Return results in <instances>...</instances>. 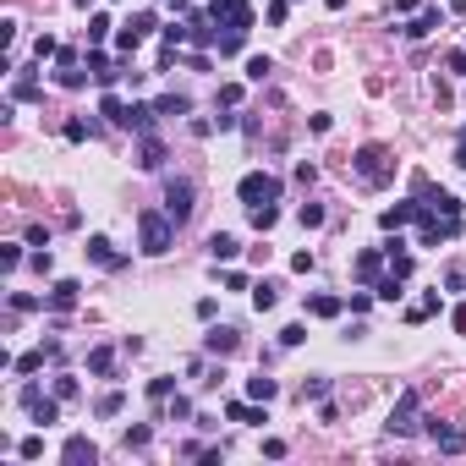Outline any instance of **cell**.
Returning a JSON list of instances; mask_svg holds the SVG:
<instances>
[{
	"label": "cell",
	"mask_w": 466,
	"mask_h": 466,
	"mask_svg": "<svg viewBox=\"0 0 466 466\" xmlns=\"http://www.w3.org/2000/svg\"><path fill=\"white\" fill-rule=\"evenodd\" d=\"M170 236H176V220L165 214V209H143L138 214V241H143V252H170Z\"/></svg>",
	"instance_id": "1"
},
{
	"label": "cell",
	"mask_w": 466,
	"mask_h": 466,
	"mask_svg": "<svg viewBox=\"0 0 466 466\" xmlns=\"http://www.w3.org/2000/svg\"><path fill=\"white\" fill-rule=\"evenodd\" d=\"M209 17H214L225 33H247V28H252V6H247V0H209Z\"/></svg>",
	"instance_id": "2"
},
{
	"label": "cell",
	"mask_w": 466,
	"mask_h": 466,
	"mask_svg": "<svg viewBox=\"0 0 466 466\" xmlns=\"http://www.w3.org/2000/svg\"><path fill=\"white\" fill-rule=\"evenodd\" d=\"M236 192H241V203L252 209V203H274V198H280V181H274L269 170H247Z\"/></svg>",
	"instance_id": "3"
},
{
	"label": "cell",
	"mask_w": 466,
	"mask_h": 466,
	"mask_svg": "<svg viewBox=\"0 0 466 466\" xmlns=\"http://www.w3.org/2000/svg\"><path fill=\"white\" fill-rule=\"evenodd\" d=\"M417 411H422V395H417V389H406V395H400V400H395V411H389V434H395V439H406V434H417Z\"/></svg>",
	"instance_id": "4"
},
{
	"label": "cell",
	"mask_w": 466,
	"mask_h": 466,
	"mask_svg": "<svg viewBox=\"0 0 466 466\" xmlns=\"http://www.w3.org/2000/svg\"><path fill=\"white\" fill-rule=\"evenodd\" d=\"M357 176H362L368 187H384L389 176H395V165H389V154L379 149V143H368V149L357 154Z\"/></svg>",
	"instance_id": "5"
},
{
	"label": "cell",
	"mask_w": 466,
	"mask_h": 466,
	"mask_svg": "<svg viewBox=\"0 0 466 466\" xmlns=\"http://www.w3.org/2000/svg\"><path fill=\"white\" fill-rule=\"evenodd\" d=\"M461 236V214H422V247H439V241H456Z\"/></svg>",
	"instance_id": "6"
},
{
	"label": "cell",
	"mask_w": 466,
	"mask_h": 466,
	"mask_svg": "<svg viewBox=\"0 0 466 466\" xmlns=\"http://www.w3.org/2000/svg\"><path fill=\"white\" fill-rule=\"evenodd\" d=\"M165 214H170L176 225L192 214V181H170V187H165Z\"/></svg>",
	"instance_id": "7"
},
{
	"label": "cell",
	"mask_w": 466,
	"mask_h": 466,
	"mask_svg": "<svg viewBox=\"0 0 466 466\" xmlns=\"http://www.w3.org/2000/svg\"><path fill=\"white\" fill-rule=\"evenodd\" d=\"M422 214H428V209H422V198H417V203H395V209L379 214V225H384V231H400V225H417Z\"/></svg>",
	"instance_id": "8"
},
{
	"label": "cell",
	"mask_w": 466,
	"mask_h": 466,
	"mask_svg": "<svg viewBox=\"0 0 466 466\" xmlns=\"http://www.w3.org/2000/svg\"><path fill=\"white\" fill-rule=\"evenodd\" d=\"M61 461H66V466H93V461H99V450H93V439L72 434V439L61 445Z\"/></svg>",
	"instance_id": "9"
},
{
	"label": "cell",
	"mask_w": 466,
	"mask_h": 466,
	"mask_svg": "<svg viewBox=\"0 0 466 466\" xmlns=\"http://www.w3.org/2000/svg\"><path fill=\"white\" fill-rule=\"evenodd\" d=\"M82 252H88V258H93L99 269H121V263H127V258H121V252L110 247V236H88V247H82Z\"/></svg>",
	"instance_id": "10"
},
{
	"label": "cell",
	"mask_w": 466,
	"mask_h": 466,
	"mask_svg": "<svg viewBox=\"0 0 466 466\" xmlns=\"http://www.w3.org/2000/svg\"><path fill=\"white\" fill-rule=\"evenodd\" d=\"M384 252H362V258H357V280H362V286H379V280H384Z\"/></svg>",
	"instance_id": "11"
},
{
	"label": "cell",
	"mask_w": 466,
	"mask_h": 466,
	"mask_svg": "<svg viewBox=\"0 0 466 466\" xmlns=\"http://www.w3.org/2000/svg\"><path fill=\"white\" fill-rule=\"evenodd\" d=\"M428 434H434V445H439L445 456H461V450H466V434H461V428H439V422H428Z\"/></svg>",
	"instance_id": "12"
},
{
	"label": "cell",
	"mask_w": 466,
	"mask_h": 466,
	"mask_svg": "<svg viewBox=\"0 0 466 466\" xmlns=\"http://www.w3.org/2000/svg\"><path fill=\"white\" fill-rule=\"evenodd\" d=\"M434 28H445V17H439V11H434V6H422V11H417V17H411V28H406V39H428V33H434Z\"/></svg>",
	"instance_id": "13"
},
{
	"label": "cell",
	"mask_w": 466,
	"mask_h": 466,
	"mask_svg": "<svg viewBox=\"0 0 466 466\" xmlns=\"http://www.w3.org/2000/svg\"><path fill=\"white\" fill-rule=\"evenodd\" d=\"M154 104H127V115H121V127H127V132H149V127H154Z\"/></svg>",
	"instance_id": "14"
},
{
	"label": "cell",
	"mask_w": 466,
	"mask_h": 466,
	"mask_svg": "<svg viewBox=\"0 0 466 466\" xmlns=\"http://www.w3.org/2000/svg\"><path fill=\"white\" fill-rule=\"evenodd\" d=\"M77 280H55V286H50V308L55 313H66V308H77Z\"/></svg>",
	"instance_id": "15"
},
{
	"label": "cell",
	"mask_w": 466,
	"mask_h": 466,
	"mask_svg": "<svg viewBox=\"0 0 466 466\" xmlns=\"http://www.w3.org/2000/svg\"><path fill=\"white\" fill-rule=\"evenodd\" d=\"M225 417H231V422H247V428H258V422H263V411H258V400H252V395H247V400H231V406H225Z\"/></svg>",
	"instance_id": "16"
},
{
	"label": "cell",
	"mask_w": 466,
	"mask_h": 466,
	"mask_svg": "<svg viewBox=\"0 0 466 466\" xmlns=\"http://www.w3.org/2000/svg\"><path fill=\"white\" fill-rule=\"evenodd\" d=\"M203 346H209L214 357H231L241 340H236V329H225V324H220V329H209V340H203Z\"/></svg>",
	"instance_id": "17"
},
{
	"label": "cell",
	"mask_w": 466,
	"mask_h": 466,
	"mask_svg": "<svg viewBox=\"0 0 466 466\" xmlns=\"http://www.w3.org/2000/svg\"><path fill=\"white\" fill-rule=\"evenodd\" d=\"M138 165H143V170H159V165H165V143L143 132V149H138Z\"/></svg>",
	"instance_id": "18"
},
{
	"label": "cell",
	"mask_w": 466,
	"mask_h": 466,
	"mask_svg": "<svg viewBox=\"0 0 466 466\" xmlns=\"http://www.w3.org/2000/svg\"><path fill=\"white\" fill-rule=\"evenodd\" d=\"M274 302H280V286H269V280H258V286H252V308H258V313H269Z\"/></svg>",
	"instance_id": "19"
},
{
	"label": "cell",
	"mask_w": 466,
	"mask_h": 466,
	"mask_svg": "<svg viewBox=\"0 0 466 466\" xmlns=\"http://www.w3.org/2000/svg\"><path fill=\"white\" fill-rule=\"evenodd\" d=\"M340 308H346L340 297H313V302H308V313H313V318H340Z\"/></svg>",
	"instance_id": "20"
},
{
	"label": "cell",
	"mask_w": 466,
	"mask_h": 466,
	"mask_svg": "<svg viewBox=\"0 0 466 466\" xmlns=\"http://www.w3.org/2000/svg\"><path fill=\"white\" fill-rule=\"evenodd\" d=\"M110 368H115V351L110 346H93L88 351V373H110Z\"/></svg>",
	"instance_id": "21"
},
{
	"label": "cell",
	"mask_w": 466,
	"mask_h": 466,
	"mask_svg": "<svg viewBox=\"0 0 466 466\" xmlns=\"http://www.w3.org/2000/svg\"><path fill=\"white\" fill-rule=\"evenodd\" d=\"M121 406H127V395H121V389H104V395L93 400V411H99V417H115Z\"/></svg>",
	"instance_id": "22"
},
{
	"label": "cell",
	"mask_w": 466,
	"mask_h": 466,
	"mask_svg": "<svg viewBox=\"0 0 466 466\" xmlns=\"http://www.w3.org/2000/svg\"><path fill=\"white\" fill-rule=\"evenodd\" d=\"M154 110H159V115H187V110H192V99H187V93H165Z\"/></svg>",
	"instance_id": "23"
},
{
	"label": "cell",
	"mask_w": 466,
	"mask_h": 466,
	"mask_svg": "<svg viewBox=\"0 0 466 466\" xmlns=\"http://www.w3.org/2000/svg\"><path fill=\"white\" fill-rule=\"evenodd\" d=\"M434 313H439V291H428L422 302H411V313H406V318H411V324H422V318H434Z\"/></svg>",
	"instance_id": "24"
},
{
	"label": "cell",
	"mask_w": 466,
	"mask_h": 466,
	"mask_svg": "<svg viewBox=\"0 0 466 466\" xmlns=\"http://www.w3.org/2000/svg\"><path fill=\"white\" fill-rule=\"evenodd\" d=\"M209 252H214V263L220 258H236L241 247H236V236H225V231H214V241H209Z\"/></svg>",
	"instance_id": "25"
},
{
	"label": "cell",
	"mask_w": 466,
	"mask_h": 466,
	"mask_svg": "<svg viewBox=\"0 0 466 466\" xmlns=\"http://www.w3.org/2000/svg\"><path fill=\"white\" fill-rule=\"evenodd\" d=\"M247 395H252V400H274V395H280V384L258 373V379H247Z\"/></svg>",
	"instance_id": "26"
},
{
	"label": "cell",
	"mask_w": 466,
	"mask_h": 466,
	"mask_svg": "<svg viewBox=\"0 0 466 466\" xmlns=\"http://www.w3.org/2000/svg\"><path fill=\"white\" fill-rule=\"evenodd\" d=\"M247 214H252V225H258V231H269V225L280 220V209H274V203H252Z\"/></svg>",
	"instance_id": "27"
},
{
	"label": "cell",
	"mask_w": 466,
	"mask_h": 466,
	"mask_svg": "<svg viewBox=\"0 0 466 466\" xmlns=\"http://www.w3.org/2000/svg\"><path fill=\"white\" fill-rule=\"evenodd\" d=\"M44 357H50V346H44V351H22L11 368H17V373H39V368H44Z\"/></svg>",
	"instance_id": "28"
},
{
	"label": "cell",
	"mask_w": 466,
	"mask_h": 466,
	"mask_svg": "<svg viewBox=\"0 0 466 466\" xmlns=\"http://www.w3.org/2000/svg\"><path fill=\"white\" fill-rule=\"evenodd\" d=\"M104 33H110V17H104V11H93V17H88V44H99Z\"/></svg>",
	"instance_id": "29"
},
{
	"label": "cell",
	"mask_w": 466,
	"mask_h": 466,
	"mask_svg": "<svg viewBox=\"0 0 466 466\" xmlns=\"http://www.w3.org/2000/svg\"><path fill=\"white\" fill-rule=\"evenodd\" d=\"M99 115H110V121H115V127H121V115H127V104H121V99H115V93H104V99H99Z\"/></svg>",
	"instance_id": "30"
},
{
	"label": "cell",
	"mask_w": 466,
	"mask_h": 466,
	"mask_svg": "<svg viewBox=\"0 0 466 466\" xmlns=\"http://www.w3.org/2000/svg\"><path fill=\"white\" fill-rule=\"evenodd\" d=\"M17 456H22V461H39V456H44V439H39V434H28V439L17 445Z\"/></svg>",
	"instance_id": "31"
},
{
	"label": "cell",
	"mask_w": 466,
	"mask_h": 466,
	"mask_svg": "<svg viewBox=\"0 0 466 466\" xmlns=\"http://www.w3.org/2000/svg\"><path fill=\"white\" fill-rule=\"evenodd\" d=\"M269 72H274V61H269V55H252V61H247V77H252V82H263Z\"/></svg>",
	"instance_id": "32"
},
{
	"label": "cell",
	"mask_w": 466,
	"mask_h": 466,
	"mask_svg": "<svg viewBox=\"0 0 466 466\" xmlns=\"http://www.w3.org/2000/svg\"><path fill=\"white\" fill-rule=\"evenodd\" d=\"M187 28H192V44H214V28H209V22H203V17H192V22H187Z\"/></svg>",
	"instance_id": "33"
},
{
	"label": "cell",
	"mask_w": 466,
	"mask_h": 466,
	"mask_svg": "<svg viewBox=\"0 0 466 466\" xmlns=\"http://www.w3.org/2000/svg\"><path fill=\"white\" fill-rule=\"evenodd\" d=\"M55 417H61V406H55V400H39V406H33V422H44V428H50Z\"/></svg>",
	"instance_id": "34"
},
{
	"label": "cell",
	"mask_w": 466,
	"mask_h": 466,
	"mask_svg": "<svg viewBox=\"0 0 466 466\" xmlns=\"http://www.w3.org/2000/svg\"><path fill=\"white\" fill-rule=\"evenodd\" d=\"M297 220L313 231V225H324V209H318V203H302V209H297Z\"/></svg>",
	"instance_id": "35"
},
{
	"label": "cell",
	"mask_w": 466,
	"mask_h": 466,
	"mask_svg": "<svg viewBox=\"0 0 466 466\" xmlns=\"http://www.w3.org/2000/svg\"><path fill=\"white\" fill-rule=\"evenodd\" d=\"M17 263H22V247L6 241V247H0V269H17Z\"/></svg>",
	"instance_id": "36"
},
{
	"label": "cell",
	"mask_w": 466,
	"mask_h": 466,
	"mask_svg": "<svg viewBox=\"0 0 466 466\" xmlns=\"http://www.w3.org/2000/svg\"><path fill=\"white\" fill-rule=\"evenodd\" d=\"M302 340H308L302 324H286V329H280V346H302Z\"/></svg>",
	"instance_id": "37"
},
{
	"label": "cell",
	"mask_w": 466,
	"mask_h": 466,
	"mask_svg": "<svg viewBox=\"0 0 466 466\" xmlns=\"http://www.w3.org/2000/svg\"><path fill=\"white\" fill-rule=\"evenodd\" d=\"M33 55H39V61H50V55H61V44H55V39H50V33H44V39H39V44H33Z\"/></svg>",
	"instance_id": "38"
},
{
	"label": "cell",
	"mask_w": 466,
	"mask_h": 466,
	"mask_svg": "<svg viewBox=\"0 0 466 466\" xmlns=\"http://www.w3.org/2000/svg\"><path fill=\"white\" fill-rule=\"evenodd\" d=\"M149 439H154V434H149V428H127V450H143V445H149Z\"/></svg>",
	"instance_id": "39"
},
{
	"label": "cell",
	"mask_w": 466,
	"mask_h": 466,
	"mask_svg": "<svg viewBox=\"0 0 466 466\" xmlns=\"http://www.w3.org/2000/svg\"><path fill=\"white\" fill-rule=\"evenodd\" d=\"M302 395H308V400H324V395H329V379H308V389H302Z\"/></svg>",
	"instance_id": "40"
},
{
	"label": "cell",
	"mask_w": 466,
	"mask_h": 466,
	"mask_svg": "<svg viewBox=\"0 0 466 466\" xmlns=\"http://www.w3.org/2000/svg\"><path fill=\"white\" fill-rule=\"evenodd\" d=\"M291 269H297V274H308V269H313V252H308V247H302V252H291Z\"/></svg>",
	"instance_id": "41"
},
{
	"label": "cell",
	"mask_w": 466,
	"mask_h": 466,
	"mask_svg": "<svg viewBox=\"0 0 466 466\" xmlns=\"http://www.w3.org/2000/svg\"><path fill=\"white\" fill-rule=\"evenodd\" d=\"M241 39H247V33H225V39H220V55H236V50H241Z\"/></svg>",
	"instance_id": "42"
},
{
	"label": "cell",
	"mask_w": 466,
	"mask_h": 466,
	"mask_svg": "<svg viewBox=\"0 0 466 466\" xmlns=\"http://www.w3.org/2000/svg\"><path fill=\"white\" fill-rule=\"evenodd\" d=\"M88 138V121H66V143H82Z\"/></svg>",
	"instance_id": "43"
},
{
	"label": "cell",
	"mask_w": 466,
	"mask_h": 466,
	"mask_svg": "<svg viewBox=\"0 0 466 466\" xmlns=\"http://www.w3.org/2000/svg\"><path fill=\"white\" fill-rule=\"evenodd\" d=\"M170 389H176L170 379H154V384H149V395H154V400H170Z\"/></svg>",
	"instance_id": "44"
},
{
	"label": "cell",
	"mask_w": 466,
	"mask_h": 466,
	"mask_svg": "<svg viewBox=\"0 0 466 466\" xmlns=\"http://www.w3.org/2000/svg\"><path fill=\"white\" fill-rule=\"evenodd\" d=\"M445 66H450V72H456V77H466V50H456V55H450V61H445Z\"/></svg>",
	"instance_id": "45"
},
{
	"label": "cell",
	"mask_w": 466,
	"mask_h": 466,
	"mask_svg": "<svg viewBox=\"0 0 466 466\" xmlns=\"http://www.w3.org/2000/svg\"><path fill=\"white\" fill-rule=\"evenodd\" d=\"M456 165L466 170V127H461V143H456Z\"/></svg>",
	"instance_id": "46"
},
{
	"label": "cell",
	"mask_w": 466,
	"mask_h": 466,
	"mask_svg": "<svg viewBox=\"0 0 466 466\" xmlns=\"http://www.w3.org/2000/svg\"><path fill=\"white\" fill-rule=\"evenodd\" d=\"M450 324H456V329H461V335H466V302H461V308H456V318H450Z\"/></svg>",
	"instance_id": "47"
},
{
	"label": "cell",
	"mask_w": 466,
	"mask_h": 466,
	"mask_svg": "<svg viewBox=\"0 0 466 466\" xmlns=\"http://www.w3.org/2000/svg\"><path fill=\"white\" fill-rule=\"evenodd\" d=\"M395 11H422V0H395Z\"/></svg>",
	"instance_id": "48"
},
{
	"label": "cell",
	"mask_w": 466,
	"mask_h": 466,
	"mask_svg": "<svg viewBox=\"0 0 466 466\" xmlns=\"http://www.w3.org/2000/svg\"><path fill=\"white\" fill-rule=\"evenodd\" d=\"M324 6H329V11H340V6H346V0H324Z\"/></svg>",
	"instance_id": "49"
}]
</instances>
